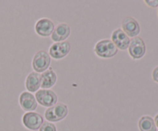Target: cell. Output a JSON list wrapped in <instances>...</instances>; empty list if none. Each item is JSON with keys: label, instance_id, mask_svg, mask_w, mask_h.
<instances>
[{"label": "cell", "instance_id": "6da1fadb", "mask_svg": "<svg viewBox=\"0 0 158 131\" xmlns=\"http://www.w3.org/2000/svg\"><path fill=\"white\" fill-rule=\"evenodd\" d=\"M118 49L111 40L103 39L95 45L94 51L101 58H110L117 53Z\"/></svg>", "mask_w": 158, "mask_h": 131}, {"label": "cell", "instance_id": "7a4b0ae2", "mask_svg": "<svg viewBox=\"0 0 158 131\" xmlns=\"http://www.w3.org/2000/svg\"><path fill=\"white\" fill-rule=\"evenodd\" d=\"M68 114V107L63 103H59L49 107L45 112V118L50 122H59Z\"/></svg>", "mask_w": 158, "mask_h": 131}, {"label": "cell", "instance_id": "3957f363", "mask_svg": "<svg viewBox=\"0 0 158 131\" xmlns=\"http://www.w3.org/2000/svg\"><path fill=\"white\" fill-rule=\"evenodd\" d=\"M50 55L45 50H40L35 53L32 59V68L36 72H43L49 67Z\"/></svg>", "mask_w": 158, "mask_h": 131}, {"label": "cell", "instance_id": "277c9868", "mask_svg": "<svg viewBox=\"0 0 158 131\" xmlns=\"http://www.w3.org/2000/svg\"><path fill=\"white\" fill-rule=\"evenodd\" d=\"M35 100L41 106L45 107H51L56 104L58 98L53 91L43 89L35 92Z\"/></svg>", "mask_w": 158, "mask_h": 131}, {"label": "cell", "instance_id": "5b68a950", "mask_svg": "<svg viewBox=\"0 0 158 131\" xmlns=\"http://www.w3.org/2000/svg\"><path fill=\"white\" fill-rule=\"evenodd\" d=\"M23 123L27 129L36 130L43 125V118L38 113L27 112L23 115Z\"/></svg>", "mask_w": 158, "mask_h": 131}, {"label": "cell", "instance_id": "8992f818", "mask_svg": "<svg viewBox=\"0 0 158 131\" xmlns=\"http://www.w3.org/2000/svg\"><path fill=\"white\" fill-rule=\"evenodd\" d=\"M129 54L134 59H139L145 55L146 46L140 37H134L129 45Z\"/></svg>", "mask_w": 158, "mask_h": 131}, {"label": "cell", "instance_id": "52a82bcc", "mask_svg": "<svg viewBox=\"0 0 158 131\" xmlns=\"http://www.w3.org/2000/svg\"><path fill=\"white\" fill-rule=\"evenodd\" d=\"M70 48L69 42L64 41L53 43L49 48V55L56 59H60L69 54Z\"/></svg>", "mask_w": 158, "mask_h": 131}, {"label": "cell", "instance_id": "ba28073f", "mask_svg": "<svg viewBox=\"0 0 158 131\" xmlns=\"http://www.w3.org/2000/svg\"><path fill=\"white\" fill-rule=\"evenodd\" d=\"M122 29L128 37H135L140 32L139 23L135 18L131 16L124 18L122 22Z\"/></svg>", "mask_w": 158, "mask_h": 131}, {"label": "cell", "instance_id": "9c48e42d", "mask_svg": "<svg viewBox=\"0 0 158 131\" xmlns=\"http://www.w3.org/2000/svg\"><path fill=\"white\" fill-rule=\"evenodd\" d=\"M111 39H112V42L117 46V49L125 50L129 47L131 40L122 29H117L114 30L112 33Z\"/></svg>", "mask_w": 158, "mask_h": 131}, {"label": "cell", "instance_id": "30bf717a", "mask_svg": "<svg viewBox=\"0 0 158 131\" xmlns=\"http://www.w3.org/2000/svg\"><path fill=\"white\" fill-rule=\"evenodd\" d=\"M54 24L49 18H41L38 20L35 24V29L39 35L43 37L49 36L52 35L54 30Z\"/></svg>", "mask_w": 158, "mask_h": 131}, {"label": "cell", "instance_id": "8fae6325", "mask_svg": "<svg viewBox=\"0 0 158 131\" xmlns=\"http://www.w3.org/2000/svg\"><path fill=\"white\" fill-rule=\"evenodd\" d=\"M19 104L23 109L27 112H32L37 108L35 97L29 92H23L20 94Z\"/></svg>", "mask_w": 158, "mask_h": 131}, {"label": "cell", "instance_id": "7c38bea8", "mask_svg": "<svg viewBox=\"0 0 158 131\" xmlns=\"http://www.w3.org/2000/svg\"><path fill=\"white\" fill-rule=\"evenodd\" d=\"M70 28L66 23H60L57 25L51 35V39L56 43L63 41L69 36Z\"/></svg>", "mask_w": 158, "mask_h": 131}, {"label": "cell", "instance_id": "4fadbf2b", "mask_svg": "<svg viewBox=\"0 0 158 131\" xmlns=\"http://www.w3.org/2000/svg\"><path fill=\"white\" fill-rule=\"evenodd\" d=\"M56 74L50 68L40 75V86L43 89H49L56 84Z\"/></svg>", "mask_w": 158, "mask_h": 131}, {"label": "cell", "instance_id": "5bb4252c", "mask_svg": "<svg viewBox=\"0 0 158 131\" xmlns=\"http://www.w3.org/2000/svg\"><path fill=\"white\" fill-rule=\"evenodd\" d=\"M26 87L29 92L38 91L40 87V75L38 72H32L27 76L26 80Z\"/></svg>", "mask_w": 158, "mask_h": 131}, {"label": "cell", "instance_id": "9a60e30c", "mask_svg": "<svg viewBox=\"0 0 158 131\" xmlns=\"http://www.w3.org/2000/svg\"><path fill=\"white\" fill-rule=\"evenodd\" d=\"M140 131H157L154 120L149 116H143L140 119L138 123Z\"/></svg>", "mask_w": 158, "mask_h": 131}, {"label": "cell", "instance_id": "2e32d148", "mask_svg": "<svg viewBox=\"0 0 158 131\" xmlns=\"http://www.w3.org/2000/svg\"><path fill=\"white\" fill-rule=\"evenodd\" d=\"M40 131H57V129L56 126L53 123L50 122H45L40 128Z\"/></svg>", "mask_w": 158, "mask_h": 131}, {"label": "cell", "instance_id": "e0dca14e", "mask_svg": "<svg viewBox=\"0 0 158 131\" xmlns=\"http://www.w3.org/2000/svg\"><path fill=\"white\" fill-rule=\"evenodd\" d=\"M145 2L147 3V4L149 6H151V7H157L158 6V1H149V0H146L145 1Z\"/></svg>", "mask_w": 158, "mask_h": 131}, {"label": "cell", "instance_id": "ac0fdd59", "mask_svg": "<svg viewBox=\"0 0 158 131\" xmlns=\"http://www.w3.org/2000/svg\"><path fill=\"white\" fill-rule=\"evenodd\" d=\"M152 76H153V80H154L155 82H157V83H158V66L154 69Z\"/></svg>", "mask_w": 158, "mask_h": 131}, {"label": "cell", "instance_id": "d6986e66", "mask_svg": "<svg viewBox=\"0 0 158 131\" xmlns=\"http://www.w3.org/2000/svg\"><path fill=\"white\" fill-rule=\"evenodd\" d=\"M154 123H155L156 126L158 127V114L155 117V119H154Z\"/></svg>", "mask_w": 158, "mask_h": 131}]
</instances>
